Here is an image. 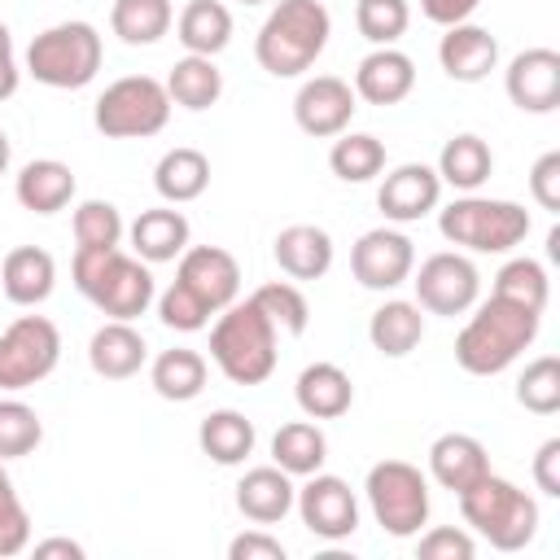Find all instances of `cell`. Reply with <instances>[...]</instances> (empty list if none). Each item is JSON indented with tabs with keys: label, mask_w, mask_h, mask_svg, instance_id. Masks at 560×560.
<instances>
[{
	"label": "cell",
	"mask_w": 560,
	"mask_h": 560,
	"mask_svg": "<svg viewBox=\"0 0 560 560\" xmlns=\"http://www.w3.org/2000/svg\"><path fill=\"white\" fill-rule=\"evenodd\" d=\"M166 118H171V96H166V83L153 74H122L92 105V122L105 140L158 136Z\"/></svg>",
	"instance_id": "obj_8"
},
{
	"label": "cell",
	"mask_w": 560,
	"mask_h": 560,
	"mask_svg": "<svg viewBox=\"0 0 560 560\" xmlns=\"http://www.w3.org/2000/svg\"><path fill=\"white\" fill-rule=\"evenodd\" d=\"M328 35L332 18L324 0H276L254 35V57L271 79H298L319 61Z\"/></svg>",
	"instance_id": "obj_2"
},
{
	"label": "cell",
	"mask_w": 560,
	"mask_h": 560,
	"mask_svg": "<svg viewBox=\"0 0 560 560\" xmlns=\"http://www.w3.org/2000/svg\"><path fill=\"white\" fill-rule=\"evenodd\" d=\"M354 96L359 101H368V105H398V101H407L411 96V88H416V61L402 52V48H394V44H385V48H372L359 66H354Z\"/></svg>",
	"instance_id": "obj_19"
},
{
	"label": "cell",
	"mask_w": 560,
	"mask_h": 560,
	"mask_svg": "<svg viewBox=\"0 0 560 560\" xmlns=\"http://www.w3.org/2000/svg\"><path fill=\"white\" fill-rule=\"evenodd\" d=\"M166 96H171V105L201 114L223 96V70L214 66V57L184 52L166 74Z\"/></svg>",
	"instance_id": "obj_34"
},
{
	"label": "cell",
	"mask_w": 560,
	"mask_h": 560,
	"mask_svg": "<svg viewBox=\"0 0 560 560\" xmlns=\"http://www.w3.org/2000/svg\"><path fill=\"white\" fill-rule=\"evenodd\" d=\"M254 442H258V429L245 411H232V407H219L210 411L201 424H197V446L201 455H210L214 464L223 468H236L254 455Z\"/></svg>",
	"instance_id": "obj_30"
},
{
	"label": "cell",
	"mask_w": 560,
	"mask_h": 560,
	"mask_svg": "<svg viewBox=\"0 0 560 560\" xmlns=\"http://www.w3.org/2000/svg\"><path fill=\"white\" fill-rule=\"evenodd\" d=\"M206 354L188 350V346H171L149 363V385L158 389V398L166 402H192L206 389Z\"/></svg>",
	"instance_id": "obj_33"
},
{
	"label": "cell",
	"mask_w": 560,
	"mask_h": 560,
	"mask_svg": "<svg viewBox=\"0 0 560 560\" xmlns=\"http://www.w3.org/2000/svg\"><path fill=\"white\" fill-rule=\"evenodd\" d=\"M74 171L57 158H31L18 179H13V197L22 201V210L31 214H57L74 201Z\"/></svg>",
	"instance_id": "obj_26"
},
{
	"label": "cell",
	"mask_w": 560,
	"mask_h": 560,
	"mask_svg": "<svg viewBox=\"0 0 560 560\" xmlns=\"http://www.w3.org/2000/svg\"><path fill=\"white\" fill-rule=\"evenodd\" d=\"M101 57H105V44H101V31L92 22H57L48 31H39L31 44H26V74L44 88H57V92H79L96 79L101 70Z\"/></svg>",
	"instance_id": "obj_7"
},
{
	"label": "cell",
	"mask_w": 560,
	"mask_h": 560,
	"mask_svg": "<svg viewBox=\"0 0 560 560\" xmlns=\"http://www.w3.org/2000/svg\"><path fill=\"white\" fill-rule=\"evenodd\" d=\"M328 459V438L315 420H289L271 438V464L284 468L289 477H311Z\"/></svg>",
	"instance_id": "obj_35"
},
{
	"label": "cell",
	"mask_w": 560,
	"mask_h": 560,
	"mask_svg": "<svg viewBox=\"0 0 560 560\" xmlns=\"http://www.w3.org/2000/svg\"><path fill=\"white\" fill-rule=\"evenodd\" d=\"M293 508H298L302 525L315 538H324V542H341V538H350L359 529V499H354V490L341 477L324 472V468L311 472L306 486H298Z\"/></svg>",
	"instance_id": "obj_13"
},
{
	"label": "cell",
	"mask_w": 560,
	"mask_h": 560,
	"mask_svg": "<svg viewBox=\"0 0 560 560\" xmlns=\"http://www.w3.org/2000/svg\"><path fill=\"white\" fill-rule=\"evenodd\" d=\"M0 289L13 306H39L57 289V258L39 245H18L0 258Z\"/></svg>",
	"instance_id": "obj_22"
},
{
	"label": "cell",
	"mask_w": 560,
	"mask_h": 560,
	"mask_svg": "<svg viewBox=\"0 0 560 560\" xmlns=\"http://www.w3.org/2000/svg\"><path fill=\"white\" fill-rule=\"evenodd\" d=\"M153 188L166 206H188L197 201L206 188H210V158L201 149H188V144H175L158 158L153 166Z\"/></svg>",
	"instance_id": "obj_29"
},
{
	"label": "cell",
	"mask_w": 560,
	"mask_h": 560,
	"mask_svg": "<svg viewBox=\"0 0 560 560\" xmlns=\"http://www.w3.org/2000/svg\"><path fill=\"white\" fill-rule=\"evenodd\" d=\"M9 162H13V144H9V136H4V127H0V175L9 171Z\"/></svg>",
	"instance_id": "obj_53"
},
{
	"label": "cell",
	"mask_w": 560,
	"mask_h": 560,
	"mask_svg": "<svg viewBox=\"0 0 560 560\" xmlns=\"http://www.w3.org/2000/svg\"><path fill=\"white\" fill-rule=\"evenodd\" d=\"M175 284L188 289L210 315L236 302L241 293V262L223 245H188L175 267Z\"/></svg>",
	"instance_id": "obj_14"
},
{
	"label": "cell",
	"mask_w": 560,
	"mask_h": 560,
	"mask_svg": "<svg viewBox=\"0 0 560 560\" xmlns=\"http://www.w3.org/2000/svg\"><path fill=\"white\" fill-rule=\"evenodd\" d=\"M171 22H175L171 0H114V9H109V31L131 48L158 44L171 31Z\"/></svg>",
	"instance_id": "obj_36"
},
{
	"label": "cell",
	"mask_w": 560,
	"mask_h": 560,
	"mask_svg": "<svg viewBox=\"0 0 560 560\" xmlns=\"http://www.w3.org/2000/svg\"><path fill=\"white\" fill-rule=\"evenodd\" d=\"M486 472H490V455H486V446L472 433H442V438H433V446H429V477L442 490L459 494V490H468Z\"/></svg>",
	"instance_id": "obj_27"
},
{
	"label": "cell",
	"mask_w": 560,
	"mask_h": 560,
	"mask_svg": "<svg viewBox=\"0 0 560 560\" xmlns=\"http://www.w3.org/2000/svg\"><path fill=\"white\" fill-rule=\"evenodd\" d=\"M534 486L547 499H560V438H547L534 451Z\"/></svg>",
	"instance_id": "obj_49"
},
{
	"label": "cell",
	"mask_w": 560,
	"mask_h": 560,
	"mask_svg": "<svg viewBox=\"0 0 560 560\" xmlns=\"http://www.w3.org/2000/svg\"><path fill=\"white\" fill-rule=\"evenodd\" d=\"M293 499H298V486L284 468L276 464H262V468H249L241 481H236V512L254 525H280L289 512H293Z\"/></svg>",
	"instance_id": "obj_21"
},
{
	"label": "cell",
	"mask_w": 560,
	"mask_h": 560,
	"mask_svg": "<svg viewBox=\"0 0 560 560\" xmlns=\"http://www.w3.org/2000/svg\"><path fill=\"white\" fill-rule=\"evenodd\" d=\"M241 4H267V0H241Z\"/></svg>",
	"instance_id": "obj_54"
},
{
	"label": "cell",
	"mask_w": 560,
	"mask_h": 560,
	"mask_svg": "<svg viewBox=\"0 0 560 560\" xmlns=\"http://www.w3.org/2000/svg\"><path fill=\"white\" fill-rule=\"evenodd\" d=\"M26 547H31V512L18 499L13 477L4 472V459H0V560L22 556Z\"/></svg>",
	"instance_id": "obj_44"
},
{
	"label": "cell",
	"mask_w": 560,
	"mask_h": 560,
	"mask_svg": "<svg viewBox=\"0 0 560 560\" xmlns=\"http://www.w3.org/2000/svg\"><path fill=\"white\" fill-rule=\"evenodd\" d=\"M438 61H442L446 79H455V83H481L490 70H499V39L486 26H477V22L442 26Z\"/></svg>",
	"instance_id": "obj_18"
},
{
	"label": "cell",
	"mask_w": 560,
	"mask_h": 560,
	"mask_svg": "<svg viewBox=\"0 0 560 560\" xmlns=\"http://www.w3.org/2000/svg\"><path fill=\"white\" fill-rule=\"evenodd\" d=\"M411 284H416V306L424 315H468L477 306V293H481V276H477V262L459 249H442V254H429L420 262V271H411Z\"/></svg>",
	"instance_id": "obj_11"
},
{
	"label": "cell",
	"mask_w": 560,
	"mask_h": 560,
	"mask_svg": "<svg viewBox=\"0 0 560 560\" xmlns=\"http://www.w3.org/2000/svg\"><path fill=\"white\" fill-rule=\"evenodd\" d=\"M228 560H284V542L271 538L262 525L258 529H245L228 542Z\"/></svg>",
	"instance_id": "obj_48"
},
{
	"label": "cell",
	"mask_w": 560,
	"mask_h": 560,
	"mask_svg": "<svg viewBox=\"0 0 560 560\" xmlns=\"http://www.w3.org/2000/svg\"><path fill=\"white\" fill-rule=\"evenodd\" d=\"M354 26L372 48L398 44L411 26V4L407 0H359L354 4Z\"/></svg>",
	"instance_id": "obj_42"
},
{
	"label": "cell",
	"mask_w": 560,
	"mask_h": 560,
	"mask_svg": "<svg viewBox=\"0 0 560 560\" xmlns=\"http://www.w3.org/2000/svg\"><path fill=\"white\" fill-rule=\"evenodd\" d=\"M22 83V70H18V52H13V31L0 22V101H9Z\"/></svg>",
	"instance_id": "obj_51"
},
{
	"label": "cell",
	"mask_w": 560,
	"mask_h": 560,
	"mask_svg": "<svg viewBox=\"0 0 560 560\" xmlns=\"http://www.w3.org/2000/svg\"><path fill=\"white\" fill-rule=\"evenodd\" d=\"M490 293H499V298H508V302H521V306H529V311H547L551 280H547V267H542L538 258H525V254H521V258H508V262L499 267Z\"/></svg>",
	"instance_id": "obj_38"
},
{
	"label": "cell",
	"mask_w": 560,
	"mask_h": 560,
	"mask_svg": "<svg viewBox=\"0 0 560 560\" xmlns=\"http://www.w3.org/2000/svg\"><path fill=\"white\" fill-rule=\"evenodd\" d=\"M455 499H459L464 525H472L494 551H521L538 534V503H534V494H525L516 481H508L499 472L477 477Z\"/></svg>",
	"instance_id": "obj_5"
},
{
	"label": "cell",
	"mask_w": 560,
	"mask_h": 560,
	"mask_svg": "<svg viewBox=\"0 0 560 560\" xmlns=\"http://www.w3.org/2000/svg\"><path fill=\"white\" fill-rule=\"evenodd\" d=\"M44 442V420L22 398H0V459H22Z\"/></svg>",
	"instance_id": "obj_43"
},
{
	"label": "cell",
	"mask_w": 560,
	"mask_h": 560,
	"mask_svg": "<svg viewBox=\"0 0 560 560\" xmlns=\"http://www.w3.org/2000/svg\"><path fill=\"white\" fill-rule=\"evenodd\" d=\"M61 363V332L48 315H18L0 332V389L22 394Z\"/></svg>",
	"instance_id": "obj_10"
},
{
	"label": "cell",
	"mask_w": 560,
	"mask_h": 560,
	"mask_svg": "<svg viewBox=\"0 0 560 560\" xmlns=\"http://www.w3.org/2000/svg\"><path fill=\"white\" fill-rule=\"evenodd\" d=\"M276 341H280V328L262 315V306L254 298H245V302L236 298L232 306H223L214 315L210 359L232 385H262L280 359Z\"/></svg>",
	"instance_id": "obj_4"
},
{
	"label": "cell",
	"mask_w": 560,
	"mask_h": 560,
	"mask_svg": "<svg viewBox=\"0 0 560 560\" xmlns=\"http://www.w3.org/2000/svg\"><path fill=\"white\" fill-rule=\"evenodd\" d=\"M481 0H420V13L438 26H455V22H468L477 13Z\"/></svg>",
	"instance_id": "obj_50"
},
{
	"label": "cell",
	"mask_w": 560,
	"mask_h": 560,
	"mask_svg": "<svg viewBox=\"0 0 560 560\" xmlns=\"http://www.w3.org/2000/svg\"><path fill=\"white\" fill-rule=\"evenodd\" d=\"M354 109H359V96H354V88H350L346 79H337V74H315V79H306V83L298 88V96H293V122H298L306 136H315V140H332V136L350 131Z\"/></svg>",
	"instance_id": "obj_15"
},
{
	"label": "cell",
	"mask_w": 560,
	"mask_h": 560,
	"mask_svg": "<svg viewBox=\"0 0 560 560\" xmlns=\"http://www.w3.org/2000/svg\"><path fill=\"white\" fill-rule=\"evenodd\" d=\"M350 271H354V280L363 284V289H372V293H389V289H398V284H407L411 280V271H416V245H411V236L407 232H398V228H372V232H363L359 241H354V249H350Z\"/></svg>",
	"instance_id": "obj_12"
},
{
	"label": "cell",
	"mask_w": 560,
	"mask_h": 560,
	"mask_svg": "<svg viewBox=\"0 0 560 560\" xmlns=\"http://www.w3.org/2000/svg\"><path fill=\"white\" fill-rule=\"evenodd\" d=\"M175 39L184 52L219 57L232 44V9L223 0H188L175 18Z\"/></svg>",
	"instance_id": "obj_31"
},
{
	"label": "cell",
	"mask_w": 560,
	"mask_h": 560,
	"mask_svg": "<svg viewBox=\"0 0 560 560\" xmlns=\"http://www.w3.org/2000/svg\"><path fill=\"white\" fill-rule=\"evenodd\" d=\"M70 276H74V289L109 319H140L158 298V280H153L149 262L136 254H122L118 245L114 249L79 245Z\"/></svg>",
	"instance_id": "obj_3"
},
{
	"label": "cell",
	"mask_w": 560,
	"mask_h": 560,
	"mask_svg": "<svg viewBox=\"0 0 560 560\" xmlns=\"http://www.w3.org/2000/svg\"><path fill=\"white\" fill-rule=\"evenodd\" d=\"M503 92L521 114H551L560 105V52L525 48L503 70Z\"/></svg>",
	"instance_id": "obj_16"
},
{
	"label": "cell",
	"mask_w": 560,
	"mask_h": 560,
	"mask_svg": "<svg viewBox=\"0 0 560 560\" xmlns=\"http://www.w3.org/2000/svg\"><path fill=\"white\" fill-rule=\"evenodd\" d=\"M438 201H442V179L429 162H402L376 188V206H381L385 223H416V219L433 214Z\"/></svg>",
	"instance_id": "obj_17"
},
{
	"label": "cell",
	"mask_w": 560,
	"mask_h": 560,
	"mask_svg": "<svg viewBox=\"0 0 560 560\" xmlns=\"http://www.w3.org/2000/svg\"><path fill=\"white\" fill-rule=\"evenodd\" d=\"M131 236V254L144 258V262H175L188 241H192V228L184 219V210L175 206H153V210H140L127 228Z\"/></svg>",
	"instance_id": "obj_24"
},
{
	"label": "cell",
	"mask_w": 560,
	"mask_h": 560,
	"mask_svg": "<svg viewBox=\"0 0 560 560\" xmlns=\"http://www.w3.org/2000/svg\"><path fill=\"white\" fill-rule=\"evenodd\" d=\"M74 245H88V249H114L122 236H127V223L118 214L114 201H101V197H88L74 206Z\"/></svg>",
	"instance_id": "obj_40"
},
{
	"label": "cell",
	"mask_w": 560,
	"mask_h": 560,
	"mask_svg": "<svg viewBox=\"0 0 560 560\" xmlns=\"http://www.w3.org/2000/svg\"><path fill=\"white\" fill-rule=\"evenodd\" d=\"M368 508L389 538H416L429 525V477L407 459H381L363 481Z\"/></svg>",
	"instance_id": "obj_9"
},
{
	"label": "cell",
	"mask_w": 560,
	"mask_h": 560,
	"mask_svg": "<svg viewBox=\"0 0 560 560\" xmlns=\"http://www.w3.org/2000/svg\"><path fill=\"white\" fill-rule=\"evenodd\" d=\"M328 166L346 184H368L385 171V144L372 131H341V136H332Z\"/></svg>",
	"instance_id": "obj_37"
},
{
	"label": "cell",
	"mask_w": 560,
	"mask_h": 560,
	"mask_svg": "<svg viewBox=\"0 0 560 560\" xmlns=\"http://www.w3.org/2000/svg\"><path fill=\"white\" fill-rule=\"evenodd\" d=\"M538 324H542V311H529L521 302H508V298L490 293L468 315V324L459 328V337H455V363L468 376H499V372H508L534 346Z\"/></svg>",
	"instance_id": "obj_1"
},
{
	"label": "cell",
	"mask_w": 560,
	"mask_h": 560,
	"mask_svg": "<svg viewBox=\"0 0 560 560\" xmlns=\"http://www.w3.org/2000/svg\"><path fill=\"white\" fill-rule=\"evenodd\" d=\"M88 363L105 381H127L149 363V346L131 319H105L88 341Z\"/></svg>",
	"instance_id": "obj_23"
},
{
	"label": "cell",
	"mask_w": 560,
	"mask_h": 560,
	"mask_svg": "<svg viewBox=\"0 0 560 560\" xmlns=\"http://www.w3.org/2000/svg\"><path fill=\"white\" fill-rule=\"evenodd\" d=\"M438 232L468 254H508L529 236V210L508 197L464 192L438 210Z\"/></svg>",
	"instance_id": "obj_6"
},
{
	"label": "cell",
	"mask_w": 560,
	"mask_h": 560,
	"mask_svg": "<svg viewBox=\"0 0 560 560\" xmlns=\"http://www.w3.org/2000/svg\"><path fill=\"white\" fill-rule=\"evenodd\" d=\"M52 556L83 560V542H74V538H44V542H35V560H52Z\"/></svg>",
	"instance_id": "obj_52"
},
{
	"label": "cell",
	"mask_w": 560,
	"mask_h": 560,
	"mask_svg": "<svg viewBox=\"0 0 560 560\" xmlns=\"http://www.w3.org/2000/svg\"><path fill=\"white\" fill-rule=\"evenodd\" d=\"M153 302H158V319H162L166 328H175V332H201V328L210 324V311H206L188 289H179L175 280H171Z\"/></svg>",
	"instance_id": "obj_45"
},
{
	"label": "cell",
	"mask_w": 560,
	"mask_h": 560,
	"mask_svg": "<svg viewBox=\"0 0 560 560\" xmlns=\"http://www.w3.org/2000/svg\"><path fill=\"white\" fill-rule=\"evenodd\" d=\"M293 398L302 407L306 420H337L350 411L354 402V385H350V372L319 359V363H306L298 372V385H293Z\"/></svg>",
	"instance_id": "obj_25"
},
{
	"label": "cell",
	"mask_w": 560,
	"mask_h": 560,
	"mask_svg": "<svg viewBox=\"0 0 560 560\" xmlns=\"http://www.w3.org/2000/svg\"><path fill=\"white\" fill-rule=\"evenodd\" d=\"M368 341L385 359H407L424 341V311L407 298H385L368 319Z\"/></svg>",
	"instance_id": "obj_28"
},
{
	"label": "cell",
	"mask_w": 560,
	"mask_h": 560,
	"mask_svg": "<svg viewBox=\"0 0 560 560\" xmlns=\"http://www.w3.org/2000/svg\"><path fill=\"white\" fill-rule=\"evenodd\" d=\"M529 197L542 206V210H560V153H542L534 166H529Z\"/></svg>",
	"instance_id": "obj_47"
},
{
	"label": "cell",
	"mask_w": 560,
	"mask_h": 560,
	"mask_svg": "<svg viewBox=\"0 0 560 560\" xmlns=\"http://www.w3.org/2000/svg\"><path fill=\"white\" fill-rule=\"evenodd\" d=\"M332 254H337V245H332V236L319 223H289L271 241V258H276V267L289 280H319V276H328Z\"/></svg>",
	"instance_id": "obj_20"
},
{
	"label": "cell",
	"mask_w": 560,
	"mask_h": 560,
	"mask_svg": "<svg viewBox=\"0 0 560 560\" xmlns=\"http://www.w3.org/2000/svg\"><path fill=\"white\" fill-rule=\"evenodd\" d=\"M249 298L262 306V315H267L280 332H289V337H302V332H306L311 306H306V293H302L293 280H267V284H258Z\"/></svg>",
	"instance_id": "obj_39"
},
{
	"label": "cell",
	"mask_w": 560,
	"mask_h": 560,
	"mask_svg": "<svg viewBox=\"0 0 560 560\" xmlns=\"http://www.w3.org/2000/svg\"><path fill=\"white\" fill-rule=\"evenodd\" d=\"M472 551H477V538L459 525H433L416 542L420 560H472Z\"/></svg>",
	"instance_id": "obj_46"
},
{
	"label": "cell",
	"mask_w": 560,
	"mask_h": 560,
	"mask_svg": "<svg viewBox=\"0 0 560 560\" xmlns=\"http://www.w3.org/2000/svg\"><path fill=\"white\" fill-rule=\"evenodd\" d=\"M516 402L534 416L560 411V359L556 354H538L534 363H525V372L516 376Z\"/></svg>",
	"instance_id": "obj_41"
},
{
	"label": "cell",
	"mask_w": 560,
	"mask_h": 560,
	"mask_svg": "<svg viewBox=\"0 0 560 560\" xmlns=\"http://www.w3.org/2000/svg\"><path fill=\"white\" fill-rule=\"evenodd\" d=\"M433 171H438V179L451 184L455 192H477V188L490 179V171H494V153H490V144H486L481 136L459 131V136H451V140L442 144Z\"/></svg>",
	"instance_id": "obj_32"
}]
</instances>
